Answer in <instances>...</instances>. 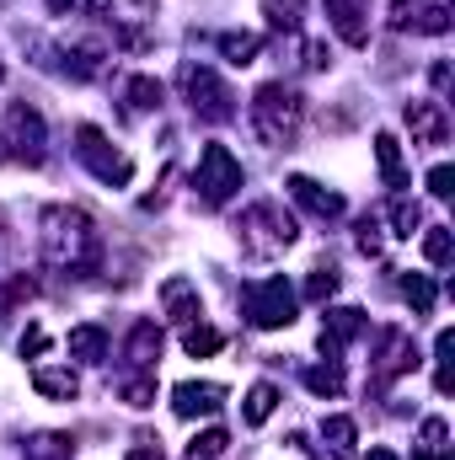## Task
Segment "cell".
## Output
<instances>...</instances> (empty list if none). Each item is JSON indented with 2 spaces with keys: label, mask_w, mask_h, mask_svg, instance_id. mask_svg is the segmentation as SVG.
Segmentation results:
<instances>
[{
  "label": "cell",
  "mask_w": 455,
  "mask_h": 460,
  "mask_svg": "<svg viewBox=\"0 0 455 460\" xmlns=\"http://www.w3.org/2000/svg\"><path fill=\"white\" fill-rule=\"evenodd\" d=\"M38 241H43L49 268L76 273V279H86V273L97 268V257H103L97 220H92L86 209H76V204H49V209L38 215Z\"/></svg>",
  "instance_id": "cell-1"
},
{
  "label": "cell",
  "mask_w": 455,
  "mask_h": 460,
  "mask_svg": "<svg viewBox=\"0 0 455 460\" xmlns=\"http://www.w3.org/2000/svg\"><path fill=\"white\" fill-rule=\"evenodd\" d=\"M300 123H306V97H300L295 86L268 81V86H257V92H252V128H257V139H263V145L290 150V145H295V134H300Z\"/></svg>",
  "instance_id": "cell-2"
},
{
  "label": "cell",
  "mask_w": 455,
  "mask_h": 460,
  "mask_svg": "<svg viewBox=\"0 0 455 460\" xmlns=\"http://www.w3.org/2000/svg\"><path fill=\"white\" fill-rule=\"evenodd\" d=\"M295 235H300L295 215L284 204H273V199L241 209V226H236V241H241L246 257H279L284 246H295Z\"/></svg>",
  "instance_id": "cell-3"
},
{
  "label": "cell",
  "mask_w": 455,
  "mask_h": 460,
  "mask_svg": "<svg viewBox=\"0 0 455 460\" xmlns=\"http://www.w3.org/2000/svg\"><path fill=\"white\" fill-rule=\"evenodd\" d=\"M177 86H183V97H188V108L199 118H210V123H230L236 118V97H230V86L210 70V65H193V59H183V70H177Z\"/></svg>",
  "instance_id": "cell-4"
},
{
  "label": "cell",
  "mask_w": 455,
  "mask_h": 460,
  "mask_svg": "<svg viewBox=\"0 0 455 460\" xmlns=\"http://www.w3.org/2000/svg\"><path fill=\"white\" fill-rule=\"evenodd\" d=\"M295 311H300V295H295V284H290L284 273L257 279V284L246 289V322H252V327H263V332L290 327V322H295Z\"/></svg>",
  "instance_id": "cell-5"
},
{
  "label": "cell",
  "mask_w": 455,
  "mask_h": 460,
  "mask_svg": "<svg viewBox=\"0 0 455 460\" xmlns=\"http://www.w3.org/2000/svg\"><path fill=\"white\" fill-rule=\"evenodd\" d=\"M76 155H81V166H86L97 182H108V188H129V177H134V161L118 150L97 123H81V128H76Z\"/></svg>",
  "instance_id": "cell-6"
},
{
  "label": "cell",
  "mask_w": 455,
  "mask_h": 460,
  "mask_svg": "<svg viewBox=\"0 0 455 460\" xmlns=\"http://www.w3.org/2000/svg\"><path fill=\"white\" fill-rule=\"evenodd\" d=\"M241 161L230 155V145H204V155H199V172H193V188H199V204L204 209H220L236 199V188H241Z\"/></svg>",
  "instance_id": "cell-7"
},
{
  "label": "cell",
  "mask_w": 455,
  "mask_h": 460,
  "mask_svg": "<svg viewBox=\"0 0 455 460\" xmlns=\"http://www.w3.org/2000/svg\"><path fill=\"white\" fill-rule=\"evenodd\" d=\"M5 145H11L16 161L43 166V155H49V123H43V113L32 102H11L5 108Z\"/></svg>",
  "instance_id": "cell-8"
},
{
  "label": "cell",
  "mask_w": 455,
  "mask_h": 460,
  "mask_svg": "<svg viewBox=\"0 0 455 460\" xmlns=\"http://www.w3.org/2000/svg\"><path fill=\"white\" fill-rule=\"evenodd\" d=\"M418 369V343H413V332H402V327H386L380 332V343H375V391H386L391 380H402V375H413Z\"/></svg>",
  "instance_id": "cell-9"
},
{
  "label": "cell",
  "mask_w": 455,
  "mask_h": 460,
  "mask_svg": "<svg viewBox=\"0 0 455 460\" xmlns=\"http://www.w3.org/2000/svg\"><path fill=\"white\" fill-rule=\"evenodd\" d=\"M391 32H429V38H445L451 32V11L434 5V0H391Z\"/></svg>",
  "instance_id": "cell-10"
},
{
  "label": "cell",
  "mask_w": 455,
  "mask_h": 460,
  "mask_svg": "<svg viewBox=\"0 0 455 460\" xmlns=\"http://www.w3.org/2000/svg\"><path fill=\"white\" fill-rule=\"evenodd\" d=\"M402 118H407L413 145H451V113H445L440 97H413Z\"/></svg>",
  "instance_id": "cell-11"
},
{
  "label": "cell",
  "mask_w": 455,
  "mask_h": 460,
  "mask_svg": "<svg viewBox=\"0 0 455 460\" xmlns=\"http://www.w3.org/2000/svg\"><path fill=\"white\" fill-rule=\"evenodd\" d=\"M161 311H166V322H177V327L199 322V316H204L199 284H193L188 273H172V279H161Z\"/></svg>",
  "instance_id": "cell-12"
},
{
  "label": "cell",
  "mask_w": 455,
  "mask_h": 460,
  "mask_svg": "<svg viewBox=\"0 0 455 460\" xmlns=\"http://www.w3.org/2000/svg\"><path fill=\"white\" fill-rule=\"evenodd\" d=\"M220 407H226V385H215V380H183L172 391V412L177 418H215Z\"/></svg>",
  "instance_id": "cell-13"
},
{
  "label": "cell",
  "mask_w": 455,
  "mask_h": 460,
  "mask_svg": "<svg viewBox=\"0 0 455 460\" xmlns=\"http://www.w3.org/2000/svg\"><path fill=\"white\" fill-rule=\"evenodd\" d=\"M284 188H290V199H295L300 209H311L317 220H343V209H348V204H343V193L322 188V182H317V177H306V172H295Z\"/></svg>",
  "instance_id": "cell-14"
},
{
  "label": "cell",
  "mask_w": 455,
  "mask_h": 460,
  "mask_svg": "<svg viewBox=\"0 0 455 460\" xmlns=\"http://www.w3.org/2000/svg\"><path fill=\"white\" fill-rule=\"evenodd\" d=\"M327 22L348 49L370 43V0H327Z\"/></svg>",
  "instance_id": "cell-15"
},
{
  "label": "cell",
  "mask_w": 455,
  "mask_h": 460,
  "mask_svg": "<svg viewBox=\"0 0 455 460\" xmlns=\"http://www.w3.org/2000/svg\"><path fill=\"white\" fill-rule=\"evenodd\" d=\"M359 332H364V311H353V305H327V322H322V358H338Z\"/></svg>",
  "instance_id": "cell-16"
},
{
  "label": "cell",
  "mask_w": 455,
  "mask_h": 460,
  "mask_svg": "<svg viewBox=\"0 0 455 460\" xmlns=\"http://www.w3.org/2000/svg\"><path fill=\"white\" fill-rule=\"evenodd\" d=\"M32 391L49 396V402H76L81 396V380H76L70 364H38L32 369Z\"/></svg>",
  "instance_id": "cell-17"
},
{
  "label": "cell",
  "mask_w": 455,
  "mask_h": 460,
  "mask_svg": "<svg viewBox=\"0 0 455 460\" xmlns=\"http://www.w3.org/2000/svg\"><path fill=\"white\" fill-rule=\"evenodd\" d=\"M161 343H166V338H161V327H156V322L145 316V322H134V327H129L123 358H129L134 369H156V358H161Z\"/></svg>",
  "instance_id": "cell-18"
},
{
  "label": "cell",
  "mask_w": 455,
  "mask_h": 460,
  "mask_svg": "<svg viewBox=\"0 0 455 460\" xmlns=\"http://www.w3.org/2000/svg\"><path fill=\"white\" fill-rule=\"evenodd\" d=\"M150 16H156V0H113V27L123 32V43H129V49H139V43H145V32H139V27H145Z\"/></svg>",
  "instance_id": "cell-19"
},
{
  "label": "cell",
  "mask_w": 455,
  "mask_h": 460,
  "mask_svg": "<svg viewBox=\"0 0 455 460\" xmlns=\"http://www.w3.org/2000/svg\"><path fill=\"white\" fill-rule=\"evenodd\" d=\"M375 166H380V177H386V188H407V166H402V139L391 134V128H380L375 134Z\"/></svg>",
  "instance_id": "cell-20"
},
{
  "label": "cell",
  "mask_w": 455,
  "mask_h": 460,
  "mask_svg": "<svg viewBox=\"0 0 455 460\" xmlns=\"http://www.w3.org/2000/svg\"><path fill=\"white\" fill-rule=\"evenodd\" d=\"M65 353H70L76 364H103V358H108V332H103L97 322H86V327H70Z\"/></svg>",
  "instance_id": "cell-21"
},
{
  "label": "cell",
  "mask_w": 455,
  "mask_h": 460,
  "mask_svg": "<svg viewBox=\"0 0 455 460\" xmlns=\"http://www.w3.org/2000/svg\"><path fill=\"white\" fill-rule=\"evenodd\" d=\"M273 407H279V385H273V380H257V385L241 396V423H246V429H263V423L273 418Z\"/></svg>",
  "instance_id": "cell-22"
},
{
  "label": "cell",
  "mask_w": 455,
  "mask_h": 460,
  "mask_svg": "<svg viewBox=\"0 0 455 460\" xmlns=\"http://www.w3.org/2000/svg\"><path fill=\"white\" fill-rule=\"evenodd\" d=\"M123 102H129V113H161L166 86H161L156 75H134V81L123 86Z\"/></svg>",
  "instance_id": "cell-23"
},
{
  "label": "cell",
  "mask_w": 455,
  "mask_h": 460,
  "mask_svg": "<svg viewBox=\"0 0 455 460\" xmlns=\"http://www.w3.org/2000/svg\"><path fill=\"white\" fill-rule=\"evenodd\" d=\"M70 456H76V439H70V434H54V429L32 434V439L22 445V460H70Z\"/></svg>",
  "instance_id": "cell-24"
},
{
  "label": "cell",
  "mask_w": 455,
  "mask_h": 460,
  "mask_svg": "<svg viewBox=\"0 0 455 460\" xmlns=\"http://www.w3.org/2000/svg\"><path fill=\"white\" fill-rule=\"evenodd\" d=\"M118 396H123V407H134V412L156 407V375H150V369H134V375H123V380H118Z\"/></svg>",
  "instance_id": "cell-25"
},
{
  "label": "cell",
  "mask_w": 455,
  "mask_h": 460,
  "mask_svg": "<svg viewBox=\"0 0 455 460\" xmlns=\"http://www.w3.org/2000/svg\"><path fill=\"white\" fill-rule=\"evenodd\" d=\"M183 348H188V358H210V353L226 348V332L210 327V322H188V327H183Z\"/></svg>",
  "instance_id": "cell-26"
},
{
  "label": "cell",
  "mask_w": 455,
  "mask_h": 460,
  "mask_svg": "<svg viewBox=\"0 0 455 460\" xmlns=\"http://www.w3.org/2000/svg\"><path fill=\"white\" fill-rule=\"evenodd\" d=\"M306 391H311V396H327V402L343 396V364H338V358L311 364V369H306Z\"/></svg>",
  "instance_id": "cell-27"
},
{
  "label": "cell",
  "mask_w": 455,
  "mask_h": 460,
  "mask_svg": "<svg viewBox=\"0 0 455 460\" xmlns=\"http://www.w3.org/2000/svg\"><path fill=\"white\" fill-rule=\"evenodd\" d=\"M263 16L273 32H300V16H306V0H263Z\"/></svg>",
  "instance_id": "cell-28"
},
{
  "label": "cell",
  "mask_w": 455,
  "mask_h": 460,
  "mask_svg": "<svg viewBox=\"0 0 455 460\" xmlns=\"http://www.w3.org/2000/svg\"><path fill=\"white\" fill-rule=\"evenodd\" d=\"M220 54H226L230 65H252L263 54V38L257 32H220Z\"/></svg>",
  "instance_id": "cell-29"
},
{
  "label": "cell",
  "mask_w": 455,
  "mask_h": 460,
  "mask_svg": "<svg viewBox=\"0 0 455 460\" xmlns=\"http://www.w3.org/2000/svg\"><path fill=\"white\" fill-rule=\"evenodd\" d=\"M402 300H407L418 316H429V311H434V279H429V273H402Z\"/></svg>",
  "instance_id": "cell-30"
},
{
  "label": "cell",
  "mask_w": 455,
  "mask_h": 460,
  "mask_svg": "<svg viewBox=\"0 0 455 460\" xmlns=\"http://www.w3.org/2000/svg\"><path fill=\"white\" fill-rule=\"evenodd\" d=\"M32 295H38V279H32V273H11V279L0 284V316L16 311V305H27Z\"/></svg>",
  "instance_id": "cell-31"
},
{
  "label": "cell",
  "mask_w": 455,
  "mask_h": 460,
  "mask_svg": "<svg viewBox=\"0 0 455 460\" xmlns=\"http://www.w3.org/2000/svg\"><path fill=\"white\" fill-rule=\"evenodd\" d=\"M226 450H230V434H226V429H204V434L188 445V456H183V460H220Z\"/></svg>",
  "instance_id": "cell-32"
},
{
  "label": "cell",
  "mask_w": 455,
  "mask_h": 460,
  "mask_svg": "<svg viewBox=\"0 0 455 460\" xmlns=\"http://www.w3.org/2000/svg\"><path fill=\"white\" fill-rule=\"evenodd\" d=\"M322 439H327L333 450H353V445H359V423L333 412V418H322Z\"/></svg>",
  "instance_id": "cell-33"
},
{
  "label": "cell",
  "mask_w": 455,
  "mask_h": 460,
  "mask_svg": "<svg viewBox=\"0 0 455 460\" xmlns=\"http://www.w3.org/2000/svg\"><path fill=\"white\" fill-rule=\"evenodd\" d=\"M445 439H451V429H445V418H424V429H418V460H429V456H445Z\"/></svg>",
  "instance_id": "cell-34"
},
{
  "label": "cell",
  "mask_w": 455,
  "mask_h": 460,
  "mask_svg": "<svg viewBox=\"0 0 455 460\" xmlns=\"http://www.w3.org/2000/svg\"><path fill=\"white\" fill-rule=\"evenodd\" d=\"M306 300H317V305H327L333 295H338V268H311V279H306V289H300Z\"/></svg>",
  "instance_id": "cell-35"
},
{
  "label": "cell",
  "mask_w": 455,
  "mask_h": 460,
  "mask_svg": "<svg viewBox=\"0 0 455 460\" xmlns=\"http://www.w3.org/2000/svg\"><path fill=\"white\" fill-rule=\"evenodd\" d=\"M391 226H397V235H413V230H424V209L397 193V199H391Z\"/></svg>",
  "instance_id": "cell-36"
},
{
  "label": "cell",
  "mask_w": 455,
  "mask_h": 460,
  "mask_svg": "<svg viewBox=\"0 0 455 460\" xmlns=\"http://www.w3.org/2000/svg\"><path fill=\"white\" fill-rule=\"evenodd\" d=\"M424 257H429L434 268H445V262H451V226H429V230H424Z\"/></svg>",
  "instance_id": "cell-37"
},
{
  "label": "cell",
  "mask_w": 455,
  "mask_h": 460,
  "mask_svg": "<svg viewBox=\"0 0 455 460\" xmlns=\"http://www.w3.org/2000/svg\"><path fill=\"white\" fill-rule=\"evenodd\" d=\"M353 241H359V252H364V257H380V246H386V241H380L375 215H364V220H359V235H353Z\"/></svg>",
  "instance_id": "cell-38"
},
{
  "label": "cell",
  "mask_w": 455,
  "mask_h": 460,
  "mask_svg": "<svg viewBox=\"0 0 455 460\" xmlns=\"http://www.w3.org/2000/svg\"><path fill=\"white\" fill-rule=\"evenodd\" d=\"M43 348H49V332H43V327H27L22 343H16V353H22V358H38Z\"/></svg>",
  "instance_id": "cell-39"
},
{
  "label": "cell",
  "mask_w": 455,
  "mask_h": 460,
  "mask_svg": "<svg viewBox=\"0 0 455 460\" xmlns=\"http://www.w3.org/2000/svg\"><path fill=\"white\" fill-rule=\"evenodd\" d=\"M451 182H455V172L445 166V161H440V166L429 172V193H434V199H451V193H455Z\"/></svg>",
  "instance_id": "cell-40"
},
{
  "label": "cell",
  "mask_w": 455,
  "mask_h": 460,
  "mask_svg": "<svg viewBox=\"0 0 455 460\" xmlns=\"http://www.w3.org/2000/svg\"><path fill=\"white\" fill-rule=\"evenodd\" d=\"M129 460H166V456H161V445H134Z\"/></svg>",
  "instance_id": "cell-41"
},
{
  "label": "cell",
  "mask_w": 455,
  "mask_h": 460,
  "mask_svg": "<svg viewBox=\"0 0 455 460\" xmlns=\"http://www.w3.org/2000/svg\"><path fill=\"white\" fill-rule=\"evenodd\" d=\"M429 81H434V86H440V92H445V86H451V65H445V59H440V65H434V70H429Z\"/></svg>",
  "instance_id": "cell-42"
},
{
  "label": "cell",
  "mask_w": 455,
  "mask_h": 460,
  "mask_svg": "<svg viewBox=\"0 0 455 460\" xmlns=\"http://www.w3.org/2000/svg\"><path fill=\"white\" fill-rule=\"evenodd\" d=\"M49 11L54 16H70V11H81V0H49Z\"/></svg>",
  "instance_id": "cell-43"
},
{
  "label": "cell",
  "mask_w": 455,
  "mask_h": 460,
  "mask_svg": "<svg viewBox=\"0 0 455 460\" xmlns=\"http://www.w3.org/2000/svg\"><path fill=\"white\" fill-rule=\"evenodd\" d=\"M364 460H402V456H397V450H370Z\"/></svg>",
  "instance_id": "cell-44"
},
{
  "label": "cell",
  "mask_w": 455,
  "mask_h": 460,
  "mask_svg": "<svg viewBox=\"0 0 455 460\" xmlns=\"http://www.w3.org/2000/svg\"><path fill=\"white\" fill-rule=\"evenodd\" d=\"M0 145H5V139H0ZM5 155H11V150H0V161H5Z\"/></svg>",
  "instance_id": "cell-45"
},
{
  "label": "cell",
  "mask_w": 455,
  "mask_h": 460,
  "mask_svg": "<svg viewBox=\"0 0 455 460\" xmlns=\"http://www.w3.org/2000/svg\"><path fill=\"white\" fill-rule=\"evenodd\" d=\"M0 81H5V59H0Z\"/></svg>",
  "instance_id": "cell-46"
}]
</instances>
